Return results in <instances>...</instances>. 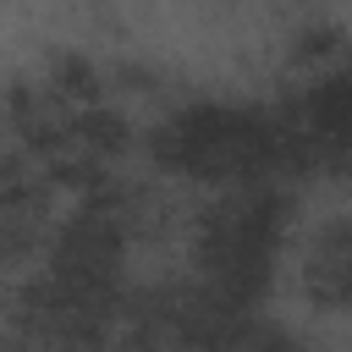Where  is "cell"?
Listing matches in <instances>:
<instances>
[{
	"label": "cell",
	"mask_w": 352,
	"mask_h": 352,
	"mask_svg": "<svg viewBox=\"0 0 352 352\" xmlns=\"http://www.w3.org/2000/svg\"><path fill=\"white\" fill-rule=\"evenodd\" d=\"M50 88H55L60 99H88V104H94V94H99V66H94L82 50H55V55H50Z\"/></svg>",
	"instance_id": "obj_1"
},
{
	"label": "cell",
	"mask_w": 352,
	"mask_h": 352,
	"mask_svg": "<svg viewBox=\"0 0 352 352\" xmlns=\"http://www.w3.org/2000/svg\"><path fill=\"white\" fill-rule=\"evenodd\" d=\"M330 44H341V28H336V22H308V28H297V55H324Z\"/></svg>",
	"instance_id": "obj_2"
}]
</instances>
